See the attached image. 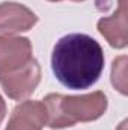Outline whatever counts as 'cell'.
Returning <instances> with one entry per match:
<instances>
[{
  "mask_svg": "<svg viewBox=\"0 0 128 130\" xmlns=\"http://www.w3.org/2000/svg\"><path fill=\"white\" fill-rule=\"evenodd\" d=\"M51 70L68 89H88L104 70V52L98 41L86 33L62 36L51 53Z\"/></svg>",
  "mask_w": 128,
  "mask_h": 130,
  "instance_id": "cell-1",
  "label": "cell"
},
{
  "mask_svg": "<svg viewBox=\"0 0 128 130\" xmlns=\"http://www.w3.org/2000/svg\"><path fill=\"white\" fill-rule=\"evenodd\" d=\"M42 103L47 110V126L51 129H65L75 123L95 121L107 109V97L99 91L84 95L48 94Z\"/></svg>",
  "mask_w": 128,
  "mask_h": 130,
  "instance_id": "cell-2",
  "label": "cell"
},
{
  "mask_svg": "<svg viewBox=\"0 0 128 130\" xmlns=\"http://www.w3.org/2000/svg\"><path fill=\"white\" fill-rule=\"evenodd\" d=\"M41 82V67L30 59L29 62L14 71L0 73V85L12 100H24L36 89Z\"/></svg>",
  "mask_w": 128,
  "mask_h": 130,
  "instance_id": "cell-3",
  "label": "cell"
},
{
  "mask_svg": "<svg viewBox=\"0 0 128 130\" xmlns=\"http://www.w3.org/2000/svg\"><path fill=\"white\" fill-rule=\"evenodd\" d=\"M30 59H33L32 42L27 38L0 35V73L14 71Z\"/></svg>",
  "mask_w": 128,
  "mask_h": 130,
  "instance_id": "cell-4",
  "label": "cell"
},
{
  "mask_svg": "<svg viewBox=\"0 0 128 130\" xmlns=\"http://www.w3.org/2000/svg\"><path fill=\"white\" fill-rule=\"evenodd\" d=\"M45 124L47 110L44 103L39 100H26L12 110L5 130H42Z\"/></svg>",
  "mask_w": 128,
  "mask_h": 130,
  "instance_id": "cell-5",
  "label": "cell"
},
{
  "mask_svg": "<svg viewBox=\"0 0 128 130\" xmlns=\"http://www.w3.org/2000/svg\"><path fill=\"white\" fill-rule=\"evenodd\" d=\"M38 23V17L32 9L21 3H0V32L12 35L26 32Z\"/></svg>",
  "mask_w": 128,
  "mask_h": 130,
  "instance_id": "cell-6",
  "label": "cell"
},
{
  "mask_svg": "<svg viewBox=\"0 0 128 130\" xmlns=\"http://www.w3.org/2000/svg\"><path fill=\"white\" fill-rule=\"evenodd\" d=\"M99 33L115 48H124L128 44V23H127V0H119L118 11L98 21Z\"/></svg>",
  "mask_w": 128,
  "mask_h": 130,
  "instance_id": "cell-7",
  "label": "cell"
},
{
  "mask_svg": "<svg viewBox=\"0 0 128 130\" xmlns=\"http://www.w3.org/2000/svg\"><path fill=\"white\" fill-rule=\"evenodd\" d=\"M127 58L121 56L113 61V68H112V83L116 89H119L121 94H127Z\"/></svg>",
  "mask_w": 128,
  "mask_h": 130,
  "instance_id": "cell-8",
  "label": "cell"
},
{
  "mask_svg": "<svg viewBox=\"0 0 128 130\" xmlns=\"http://www.w3.org/2000/svg\"><path fill=\"white\" fill-rule=\"evenodd\" d=\"M5 115H6V104H5V100L0 95V124L5 120Z\"/></svg>",
  "mask_w": 128,
  "mask_h": 130,
  "instance_id": "cell-9",
  "label": "cell"
},
{
  "mask_svg": "<svg viewBox=\"0 0 128 130\" xmlns=\"http://www.w3.org/2000/svg\"><path fill=\"white\" fill-rule=\"evenodd\" d=\"M48 2H60V0H48Z\"/></svg>",
  "mask_w": 128,
  "mask_h": 130,
  "instance_id": "cell-10",
  "label": "cell"
},
{
  "mask_svg": "<svg viewBox=\"0 0 128 130\" xmlns=\"http://www.w3.org/2000/svg\"><path fill=\"white\" fill-rule=\"evenodd\" d=\"M72 2H84V0H72Z\"/></svg>",
  "mask_w": 128,
  "mask_h": 130,
  "instance_id": "cell-11",
  "label": "cell"
}]
</instances>
